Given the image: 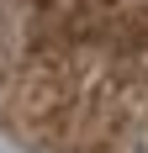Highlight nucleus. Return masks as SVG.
Returning a JSON list of instances; mask_svg holds the SVG:
<instances>
[{"mask_svg":"<svg viewBox=\"0 0 148 153\" xmlns=\"http://www.w3.org/2000/svg\"><path fill=\"white\" fill-rule=\"evenodd\" d=\"M0 153H148V0H0Z\"/></svg>","mask_w":148,"mask_h":153,"instance_id":"1","label":"nucleus"}]
</instances>
